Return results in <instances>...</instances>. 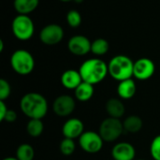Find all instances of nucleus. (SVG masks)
Instances as JSON below:
<instances>
[{
  "mask_svg": "<svg viewBox=\"0 0 160 160\" xmlns=\"http://www.w3.org/2000/svg\"><path fill=\"white\" fill-rule=\"evenodd\" d=\"M8 111V106L6 105L5 101L0 100V121L1 122H4V118H5Z\"/></svg>",
  "mask_w": 160,
  "mask_h": 160,
  "instance_id": "obj_28",
  "label": "nucleus"
},
{
  "mask_svg": "<svg viewBox=\"0 0 160 160\" xmlns=\"http://www.w3.org/2000/svg\"><path fill=\"white\" fill-rule=\"evenodd\" d=\"M11 31L17 39L26 41L33 37L35 33V25L28 15L18 14L12 20Z\"/></svg>",
  "mask_w": 160,
  "mask_h": 160,
  "instance_id": "obj_5",
  "label": "nucleus"
},
{
  "mask_svg": "<svg viewBox=\"0 0 160 160\" xmlns=\"http://www.w3.org/2000/svg\"><path fill=\"white\" fill-rule=\"evenodd\" d=\"M137 160H145V159H137Z\"/></svg>",
  "mask_w": 160,
  "mask_h": 160,
  "instance_id": "obj_33",
  "label": "nucleus"
},
{
  "mask_svg": "<svg viewBox=\"0 0 160 160\" xmlns=\"http://www.w3.org/2000/svg\"><path fill=\"white\" fill-rule=\"evenodd\" d=\"M92 42L90 39L82 35H75L71 37L68 42V51L77 56L86 55L91 52Z\"/></svg>",
  "mask_w": 160,
  "mask_h": 160,
  "instance_id": "obj_11",
  "label": "nucleus"
},
{
  "mask_svg": "<svg viewBox=\"0 0 160 160\" xmlns=\"http://www.w3.org/2000/svg\"><path fill=\"white\" fill-rule=\"evenodd\" d=\"M125 131L128 133H138L142 130L143 127L142 119L138 115H129L123 122Z\"/></svg>",
  "mask_w": 160,
  "mask_h": 160,
  "instance_id": "obj_19",
  "label": "nucleus"
},
{
  "mask_svg": "<svg viewBox=\"0 0 160 160\" xmlns=\"http://www.w3.org/2000/svg\"><path fill=\"white\" fill-rule=\"evenodd\" d=\"M11 93V87L9 82L5 80L1 79L0 80V100H6Z\"/></svg>",
  "mask_w": 160,
  "mask_h": 160,
  "instance_id": "obj_26",
  "label": "nucleus"
},
{
  "mask_svg": "<svg viewBox=\"0 0 160 160\" xmlns=\"http://www.w3.org/2000/svg\"><path fill=\"white\" fill-rule=\"evenodd\" d=\"M105 109L109 117L117 119L122 118L126 112V108L123 101L121 100V98H112L109 100H107Z\"/></svg>",
  "mask_w": 160,
  "mask_h": 160,
  "instance_id": "obj_15",
  "label": "nucleus"
},
{
  "mask_svg": "<svg viewBox=\"0 0 160 160\" xmlns=\"http://www.w3.org/2000/svg\"><path fill=\"white\" fill-rule=\"evenodd\" d=\"M137 91V86L134 80L128 79L119 82L117 86V95L121 99H130L132 98Z\"/></svg>",
  "mask_w": 160,
  "mask_h": 160,
  "instance_id": "obj_16",
  "label": "nucleus"
},
{
  "mask_svg": "<svg viewBox=\"0 0 160 160\" xmlns=\"http://www.w3.org/2000/svg\"><path fill=\"white\" fill-rule=\"evenodd\" d=\"M39 0H14L13 7L14 9L22 15H28L33 12L38 7Z\"/></svg>",
  "mask_w": 160,
  "mask_h": 160,
  "instance_id": "obj_18",
  "label": "nucleus"
},
{
  "mask_svg": "<svg viewBox=\"0 0 160 160\" xmlns=\"http://www.w3.org/2000/svg\"><path fill=\"white\" fill-rule=\"evenodd\" d=\"M112 157L113 160H135L136 150L131 143L121 142L112 147Z\"/></svg>",
  "mask_w": 160,
  "mask_h": 160,
  "instance_id": "obj_13",
  "label": "nucleus"
},
{
  "mask_svg": "<svg viewBox=\"0 0 160 160\" xmlns=\"http://www.w3.org/2000/svg\"><path fill=\"white\" fill-rule=\"evenodd\" d=\"M109 49H110V44L105 38H97L94 41H92L91 52L94 53L95 55L102 56L108 52Z\"/></svg>",
  "mask_w": 160,
  "mask_h": 160,
  "instance_id": "obj_21",
  "label": "nucleus"
},
{
  "mask_svg": "<svg viewBox=\"0 0 160 160\" xmlns=\"http://www.w3.org/2000/svg\"><path fill=\"white\" fill-rule=\"evenodd\" d=\"M44 130L42 119H30L26 125V131L29 136L33 138L39 137Z\"/></svg>",
  "mask_w": 160,
  "mask_h": 160,
  "instance_id": "obj_20",
  "label": "nucleus"
},
{
  "mask_svg": "<svg viewBox=\"0 0 160 160\" xmlns=\"http://www.w3.org/2000/svg\"><path fill=\"white\" fill-rule=\"evenodd\" d=\"M124 131V125L120 119L108 117L101 122L98 133L104 142H112L118 140Z\"/></svg>",
  "mask_w": 160,
  "mask_h": 160,
  "instance_id": "obj_6",
  "label": "nucleus"
},
{
  "mask_svg": "<svg viewBox=\"0 0 160 160\" xmlns=\"http://www.w3.org/2000/svg\"><path fill=\"white\" fill-rule=\"evenodd\" d=\"M60 152L62 153V155L64 156H71L76 149V143L74 142V140L72 139H68L65 138L64 140H62V142H60Z\"/></svg>",
  "mask_w": 160,
  "mask_h": 160,
  "instance_id": "obj_23",
  "label": "nucleus"
},
{
  "mask_svg": "<svg viewBox=\"0 0 160 160\" xmlns=\"http://www.w3.org/2000/svg\"><path fill=\"white\" fill-rule=\"evenodd\" d=\"M67 22L70 27L76 28L82 23V15L76 9H71L67 13Z\"/></svg>",
  "mask_w": 160,
  "mask_h": 160,
  "instance_id": "obj_24",
  "label": "nucleus"
},
{
  "mask_svg": "<svg viewBox=\"0 0 160 160\" xmlns=\"http://www.w3.org/2000/svg\"><path fill=\"white\" fill-rule=\"evenodd\" d=\"M79 71L82 81L93 85L101 82L109 74L108 64L98 58L85 60L81 65Z\"/></svg>",
  "mask_w": 160,
  "mask_h": 160,
  "instance_id": "obj_2",
  "label": "nucleus"
},
{
  "mask_svg": "<svg viewBox=\"0 0 160 160\" xmlns=\"http://www.w3.org/2000/svg\"><path fill=\"white\" fill-rule=\"evenodd\" d=\"M150 153L154 160H160V135L156 136L150 145Z\"/></svg>",
  "mask_w": 160,
  "mask_h": 160,
  "instance_id": "obj_25",
  "label": "nucleus"
},
{
  "mask_svg": "<svg viewBox=\"0 0 160 160\" xmlns=\"http://www.w3.org/2000/svg\"><path fill=\"white\" fill-rule=\"evenodd\" d=\"M22 112L29 119H42L48 112V102L45 97L39 93L30 92L20 100Z\"/></svg>",
  "mask_w": 160,
  "mask_h": 160,
  "instance_id": "obj_1",
  "label": "nucleus"
},
{
  "mask_svg": "<svg viewBox=\"0 0 160 160\" xmlns=\"http://www.w3.org/2000/svg\"><path fill=\"white\" fill-rule=\"evenodd\" d=\"M84 132V125L82 120L78 118L68 119L62 128V133L65 138L68 139H79Z\"/></svg>",
  "mask_w": 160,
  "mask_h": 160,
  "instance_id": "obj_12",
  "label": "nucleus"
},
{
  "mask_svg": "<svg viewBox=\"0 0 160 160\" xmlns=\"http://www.w3.org/2000/svg\"><path fill=\"white\" fill-rule=\"evenodd\" d=\"M65 33L62 26L56 23H50L44 26L39 33L40 41L48 46L58 44L64 38Z\"/></svg>",
  "mask_w": 160,
  "mask_h": 160,
  "instance_id": "obj_8",
  "label": "nucleus"
},
{
  "mask_svg": "<svg viewBox=\"0 0 160 160\" xmlns=\"http://www.w3.org/2000/svg\"><path fill=\"white\" fill-rule=\"evenodd\" d=\"M61 2H70V1H73V0H59Z\"/></svg>",
  "mask_w": 160,
  "mask_h": 160,
  "instance_id": "obj_32",
  "label": "nucleus"
},
{
  "mask_svg": "<svg viewBox=\"0 0 160 160\" xmlns=\"http://www.w3.org/2000/svg\"><path fill=\"white\" fill-rule=\"evenodd\" d=\"M35 157L34 148L28 143L19 145L16 151V158L19 160H33Z\"/></svg>",
  "mask_w": 160,
  "mask_h": 160,
  "instance_id": "obj_22",
  "label": "nucleus"
},
{
  "mask_svg": "<svg viewBox=\"0 0 160 160\" xmlns=\"http://www.w3.org/2000/svg\"><path fill=\"white\" fill-rule=\"evenodd\" d=\"M95 93L94 85L91 83H88L86 82H83L74 90L75 98L81 102H87L89 101Z\"/></svg>",
  "mask_w": 160,
  "mask_h": 160,
  "instance_id": "obj_17",
  "label": "nucleus"
},
{
  "mask_svg": "<svg viewBox=\"0 0 160 160\" xmlns=\"http://www.w3.org/2000/svg\"><path fill=\"white\" fill-rule=\"evenodd\" d=\"M17 120V113L16 112H14L13 110H8L5 118H4V122H8V123H13Z\"/></svg>",
  "mask_w": 160,
  "mask_h": 160,
  "instance_id": "obj_27",
  "label": "nucleus"
},
{
  "mask_svg": "<svg viewBox=\"0 0 160 160\" xmlns=\"http://www.w3.org/2000/svg\"><path fill=\"white\" fill-rule=\"evenodd\" d=\"M76 108L74 98L69 95H61L57 97L52 104L53 112L59 117H68Z\"/></svg>",
  "mask_w": 160,
  "mask_h": 160,
  "instance_id": "obj_10",
  "label": "nucleus"
},
{
  "mask_svg": "<svg viewBox=\"0 0 160 160\" xmlns=\"http://www.w3.org/2000/svg\"><path fill=\"white\" fill-rule=\"evenodd\" d=\"M60 80L62 85L68 90H75L82 82V78L80 71L75 69H68L64 71Z\"/></svg>",
  "mask_w": 160,
  "mask_h": 160,
  "instance_id": "obj_14",
  "label": "nucleus"
},
{
  "mask_svg": "<svg viewBox=\"0 0 160 160\" xmlns=\"http://www.w3.org/2000/svg\"><path fill=\"white\" fill-rule=\"evenodd\" d=\"M4 41H3V39H0V52H3V51H4Z\"/></svg>",
  "mask_w": 160,
  "mask_h": 160,
  "instance_id": "obj_29",
  "label": "nucleus"
},
{
  "mask_svg": "<svg viewBox=\"0 0 160 160\" xmlns=\"http://www.w3.org/2000/svg\"><path fill=\"white\" fill-rule=\"evenodd\" d=\"M75 3H77V4H80V3H82L83 2V0H73Z\"/></svg>",
  "mask_w": 160,
  "mask_h": 160,
  "instance_id": "obj_31",
  "label": "nucleus"
},
{
  "mask_svg": "<svg viewBox=\"0 0 160 160\" xmlns=\"http://www.w3.org/2000/svg\"><path fill=\"white\" fill-rule=\"evenodd\" d=\"M134 62L127 55L113 56L108 63L109 75L115 81L122 82L133 77Z\"/></svg>",
  "mask_w": 160,
  "mask_h": 160,
  "instance_id": "obj_3",
  "label": "nucleus"
},
{
  "mask_svg": "<svg viewBox=\"0 0 160 160\" xmlns=\"http://www.w3.org/2000/svg\"><path fill=\"white\" fill-rule=\"evenodd\" d=\"M3 160H19L17 158H13V157H8V158H6Z\"/></svg>",
  "mask_w": 160,
  "mask_h": 160,
  "instance_id": "obj_30",
  "label": "nucleus"
},
{
  "mask_svg": "<svg viewBox=\"0 0 160 160\" xmlns=\"http://www.w3.org/2000/svg\"><path fill=\"white\" fill-rule=\"evenodd\" d=\"M156 71L155 63L146 57H142L134 62L133 77L139 81H147L153 77Z\"/></svg>",
  "mask_w": 160,
  "mask_h": 160,
  "instance_id": "obj_9",
  "label": "nucleus"
},
{
  "mask_svg": "<svg viewBox=\"0 0 160 160\" xmlns=\"http://www.w3.org/2000/svg\"><path fill=\"white\" fill-rule=\"evenodd\" d=\"M10 66L19 75H28L35 68V59L30 52L20 49L16 50L10 56Z\"/></svg>",
  "mask_w": 160,
  "mask_h": 160,
  "instance_id": "obj_4",
  "label": "nucleus"
},
{
  "mask_svg": "<svg viewBox=\"0 0 160 160\" xmlns=\"http://www.w3.org/2000/svg\"><path fill=\"white\" fill-rule=\"evenodd\" d=\"M80 147L87 154H97L103 147L104 141L98 132L84 131L78 139Z\"/></svg>",
  "mask_w": 160,
  "mask_h": 160,
  "instance_id": "obj_7",
  "label": "nucleus"
}]
</instances>
